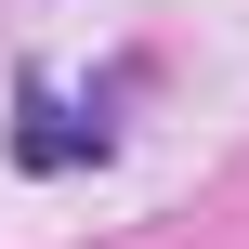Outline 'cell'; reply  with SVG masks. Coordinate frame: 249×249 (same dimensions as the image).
<instances>
[{
	"mask_svg": "<svg viewBox=\"0 0 249 249\" xmlns=\"http://www.w3.org/2000/svg\"><path fill=\"white\" fill-rule=\"evenodd\" d=\"M105 144H118L105 105H66V92L26 79V105H13V171H79V158H105Z\"/></svg>",
	"mask_w": 249,
	"mask_h": 249,
	"instance_id": "6da1fadb",
	"label": "cell"
}]
</instances>
